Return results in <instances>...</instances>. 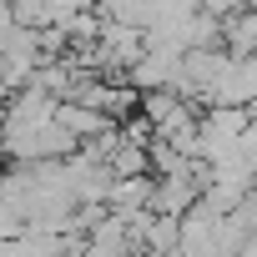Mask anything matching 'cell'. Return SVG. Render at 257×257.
<instances>
[{
	"label": "cell",
	"mask_w": 257,
	"mask_h": 257,
	"mask_svg": "<svg viewBox=\"0 0 257 257\" xmlns=\"http://www.w3.org/2000/svg\"><path fill=\"white\" fill-rule=\"evenodd\" d=\"M197 6H202V16L227 21V16H237V11H252V0H197Z\"/></svg>",
	"instance_id": "6da1fadb"
}]
</instances>
